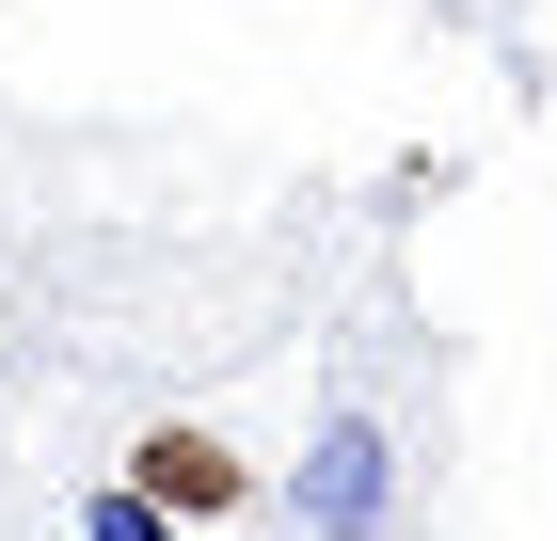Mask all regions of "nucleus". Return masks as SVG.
<instances>
[{
    "label": "nucleus",
    "instance_id": "nucleus-1",
    "mask_svg": "<svg viewBox=\"0 0 557 541\" xmlns=\"http://www.w3.org/2000/svg\"><path fill=\"white\" fill-rule=\"evenodd\" d=\"M430 398L414 367H398V319H367L319 367V398H302V462L287 478H256L271 541H430Z\"/></svg>",
    "mask_w": 557,
    "mask_h": 541
},
{
    "label": "nucleus",
    "instance_id": "nucleus-2",
    "mask_svg": "<svg viewBox=\"0 0 557 541\" xmlns=\"http://www.w3.org/2000/svg\"><path fill=\"white\" fill-rule=\"evenodd\" d=\"M112 478H128V494L160 509L175 541H191V526H223V509H256V462L223 446V430H191V415H160V430H128V462H112Z\"/></svg>",
    "mask_w": 557,
    "mask_h": 541
},
{
    "label": "nucleus",
    "instance_id": "nucleus-3",
    "mask_svg": "<svg viewBox=\"0 0 557 541\" xmlns=\"http://www.w3.org/2000/svg\"><path fill=\"white\" fill-rule=\"evenodd\" d=\"M64 541H175L160 509L128 494V478H81V509H64Z\"/></svg>",
    "mask_w": 557,
    "mask_h": 541
}]
</instances>
